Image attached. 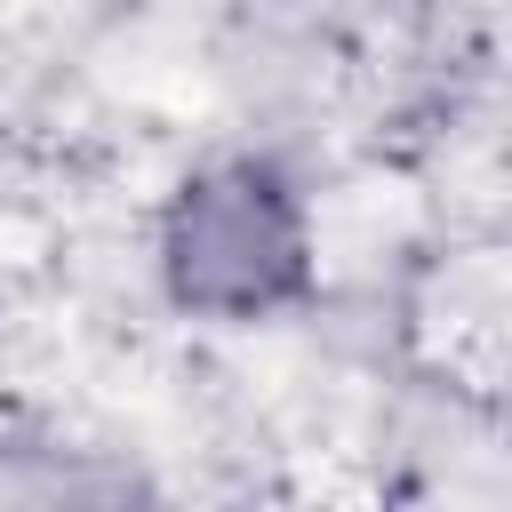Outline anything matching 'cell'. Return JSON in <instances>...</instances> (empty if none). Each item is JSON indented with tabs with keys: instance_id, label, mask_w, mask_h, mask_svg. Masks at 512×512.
Instances as JSON below:
<instances>
[{
	"instance_id": "obj_1",
	"label": "cell",
	"mask_w": 512,
	"mask_h": 512,
	"mask_svg": "<svg viewBox=\"0 0 512 512\" xmlns=\"http://www.w3.org/2000/svg\"><path fill=\"white\" fill-rule=\"evenodd\" d=\"M160 272L184 312L208 320H256L304 296L312 280V240L296 192L264 160H216L176 184L160 216Z\"/></svg>"
}]
</instances>
